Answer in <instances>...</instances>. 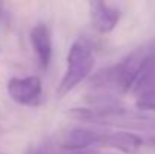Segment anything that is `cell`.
Instances as JSON below:
<instances>
[{
  "label": "cell",
  "instance_id": "obj_3",
  "mask_svg": "<svg viewBox=\"0 0 155 154\" xmlns=\"http://www.w3.org/2000/svg\"><path fill=\"white\" fill-rule=\"evenodd\" d=\"M130 94L136 97L140 110H155V50L151 49L145 56Z\"/></svg>",
  "mask_w": 155,
  "mask_h": 154
},
{
  "label": "cell",
  "instance_id": "obj_9",
  "mask_svg": "<svg viewBox=\"0 0 155 154\" xmlns=\"http://www.w3.org/2000/svg\"><path fill=\"white\" fill-rule=\"evenodd\" d=\"M66 154H100L98 148H80V150H68Z\"/></svg>",
  "mask_w": 155,
  "mask_h": 154
},
{
  "label": "cell",
  "instance_id": "obj_10",
  "mask_svg": "<svg viewBox=\"0 0 155 154\" xmlns=\"http://www.w3.org/2000/svg\"><path fill=\"white\" fill-rule=\"evenodd\" d=\"M32 154H47V153H44V151H41V150H36V151H33Z\"/></svg>",
  "mask_w": 155,
  "mask_h": 154
},
{
  "label": "cell",
  "instance_id": "obj_6",
  "mask_svg": "<svg viewBox=\"0 0 155 154\" xmlns=\"http://www.w3.org/2000/svg\"><path fill=\"white\" fill-rule=\"evenodd\" d=\"M89 15L91 24L98 33H110L114 30L120 20V11L103 2H91L89 3Z\"/></svg>",
  "mask_w": 155,
  "mask_h": 154
},
{
  "label": "cell",
  "instance_id": "obj_2",
  "mask_svg": "<svg viewBox=\"0 0 155 154\" xmlns=\"http://www.w3.org/2000/svg\"><path fill=\"white\" fill-rule=\"evenodd\" d=\"M95 65V56L92 46L84 39H77L68 51L66 57V70L57 86V97L62 98L68 92H71L75 86H78L92 71Z\"/></svg>",
  "mask_w": 155,
  "mask_h": 154
},
{
  "label": "cell",
  "instance_id": "obj_8",
  "mask_svg": "<svg viewBox=\"0 0 155 154\" xmlns=\"http://www.w3.org/2000/svg\"><path fill=\"white\" fill-rule=\"evenodd\" d=\"M100 139V132L89 128H72L62 142V147L68 150H80V148H97Z\"/></svg>",
  "mask_w": 155,
  "mask_h": 154
},
{
  "label": "cell",
  "instance_id": "obj_4",
  "mask_svg": "<svg viewBox=\"0 0 155 154\" xmlns=\"http://www.w3.org/2000/svg\"><path fill=\"white\" fill-rule=\"evenodd\" d=\"M8 94L18 104L36 106L42 95V83L38 76L12 77L8 82Z\"/></svg>",
  "mask_w": 155,
  "mask_h": 154
},
{
  "label": "cell",
  "instance_id": "obj_12",
  "mask_svg": "<svg viewBox=\"0 0 155 154\" xmlns=\"http://www.w3.org/2000/svg\"><path fill=\"white\" fill-rule=\"evenodd\" d=\"M0 14H2V5H0Z\"/></svg>",
  "mask_w": 155,
  "mask_h": 154
},
{
  "label": "cell",
  "instance_id": "obj_5",
  "mask_svg": "<svg viewBox=\"0 0 155 154\" xmlns=\"http://www.w3.org/2000/svg\"><path fill=\"white\" fill-rule=\"evenodd\" d=\"M143 145V139L131 132H100L98 147L119 150L125 154H136Z\"/></svg>",
  "mask_w": 155,
  "mask_h": 154
},
{
  "label": "cell",
  "instance_id": "obj_11",
  "mask_svg": "<svg viewBox=\"0 0 155 154\" xmlns=\"http://www.w3.org/2000/svg\"><path fill=\"white\" fill-rule=\"evenodd\" d=\"M151 144L155 147V136H154V138H151Z\"/></svg>",
  "mask_w": 155,
  "mask_h": 154
},
{
  "label": "cell",
  "instance_id": "obj_1",
  "mask_svg": "<svg viewBox=\"0 0 155 154\" xmlns=\"http://www.w3.org/2000/svg\"><path fill=\"white\" fill-rule=\"evenodd\" d=\"M68 115L87 122L104 124L108 127H120L125 128V132L128 130L155 132V116L131 112L130 109L117 107V106H103V107H91V109L74 107Z\"/></svg>",
  "mask_w": 155,
  "mask_h": 154
},
{
  "label": "cell",
  "instance_id": "obj_7",
  "mask_svg": "<svg viewBox=\"0 0 155 154\" xmlns=\"http://www.w3.org/2000/svg\"><path fill=\"white\" fill-rule=\"evenodd\" d=\"M30 43L33 51L36 54L38 63L42 70H47L51 60L53 53V41H51V32L47 24L39 23L36 24L32 32H30Z\"/></svg>",
  "mask_w": 155,
  "mask_h": 154
}]
</instances>
